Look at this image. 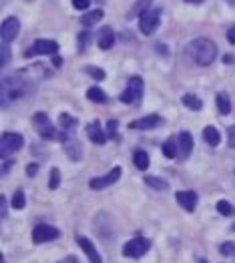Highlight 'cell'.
<instances>
[{"label": "cell", "instance_id": "cell-14", "mask_svg": "<svg viewBox=\"0 0 235 263\" xmlns=\"http://www.w3.org/2000/svg\"><path fill=\"white\" fill-rule=\"evenodd\" d=\"M163 123V119L159 115H149V117H143L139 121H133L129 125V129H141V131H149V129H155Z\"/></svg>", "mask_w": 235, "mask_h": 263}, {"label": "cell", "instance_id": "cell-12", "mask_svg": "<svg viewBox=\"0 0 235 263\" xmlns=\"http://www.w3.org/2000/svg\"><path fill=\"white\" fill-rule=\"evenodd\" d=\"M175 199H177V203H179L185 211H189V213H193L195 207H197V193H195V191H177V193H175Z\"/></svg>", "mask_w": 235, "mask_h": 263}, {"label": "cell", "instance_id": "cell-7", "mask_svg": "<svg viewBox=\"0 0 235 263\" xmlns=\"http://www.w3.org/2000/svg\"><path fill=\"white\" fill-rule=\"evenodd\" d=\"M57 52H59V42L46 40V38H38V40H34L33 48H29L24 52V57L27 59H31L34 55H50V57H55Z\"/></svg>", "mask_w": 235, "mask_h": 263}, {"label": "cell", "instance_id": "cell-23", "mask_svg": "<svg viewBox=\"0 0 235 263\" xmlns=\"http://www.w3.org/2000/svg\"><path fill=\"white\" fill-rule=\"evenodd\" d=\"M87 99L93 100V102H97V104H105V102L109 100L101 87H91V89L87 91Z\"/></svg>", "mask_w": 235, "mask_h": 263}, {"label": "cell", "instance_id": "cell-18", "mask_svg": "<svg viewBox=\"0 0 235 263\" xmlns=\"http://www.w3.org/2000/svg\"><path fill=\"white\" fill-rule=\"evenodd\" d=\"M113 44H115V33H113V29L102 27L101 31H99V48L101 50H109V48H113Z\"/></svg>", "mask_w": 235, "mask_h": 263}, {"label": "cell", "instance_id": "cell-3", "mask_svg": "<svg viewBox=\"0 0 235 263\" xmlns=\"http://www.w3.org/2000/svg\"><path fill=\"white\" fill-rule=\"evenodd\" d=\"M29 81H22L18 74L16 76H8L2 81V104L6 107L10 100H16L24 95H29Z\"/></svg>", "mask_w": 235, "mask_h": 263}, {"label": "cell", "instance_id": "cell-13", "mask_svg": "<svg viewBox=\"0 0 235 263\" xmlns=\"http://www.w3.org/2000/svg\"><path fill=\"white\" fill-rule=\"evenodd\" d=\"M76 243H79V247L87 253V257H89V261L91 263H102L101 255H99V251L95 249V245L87 239V237H83V235H76Z\"/></svg>", "mask_w": 235, "mask_h": 263}, {"label": "cell", "instance_id": "cell-29", "mask_svg": "<svg viewBox=\"0 0 235 263\" xmlns=\"http://www.w3.org/2000/svg\"><path fill=\"white\" fill-rule=\"evenodd\" d=\"M217 211H219L221 215H225V217H231L235 213V207L231 203H227V201H219V203H217Z\"/></svg>", "mask_w": 235, "mask_h": 263}, {"label": "cell", "instance_id": "cell-26", "mask_svg": "<svg viewBox=\"0 0 235 263\" xmlns=\"http://www.w3.org/2000/svg\"><path fill=\"white\" fill-rule=\"evenodd\" d=\"M183 104L187 107V109H191V111H201L203 109V102H201V99L199 97H195V95H183Z\"/></svg>", "mask_w": 235, "mask_h": 263}, {"label": "cell", "instance_id": "cell-40", "mask_svg": "<svg viewBox=\"0 0 235 263\" xmlns=\"http://www.w3.org/2000/svg\"><path fill=\"white\" fill-rule=\"evenodd\" d=\"M227 40H229V44H235V27L227 31Z\"/></svg>", "mask_w": 235, "mask_h": 263}, {"label": "cell", "instance_id": "cell-32", "mask_svg": "<svg viewBox=\"0 0 235 263\" xmlns=\"http://www.w3.org/2000/svg\"><path fill=\"white\" fill-rule=\"evenodd\" d=\"M59 185H61V171H59V169H50L48 187H50V189H59Z\"/></svg>", "mask_w": 235, "mask_h": 263}, {"label": "cell", "instance_id": "cell-17", "mask_svg": "<svg viewBox=\"0 0 235 263\" xmlns=\"http://www.w3.org/2000/svg\"><path fill=\"white\" fill-rule=\"evenodd\" d=\"M65 145V151H67V155H68V159H72V161H79L81 157H83V145L70 135L67 141L63 143Z\"/></svg>", "mask_w": 235, "mask_h": 263}, {"label": "cell", "instance_id": "cell-24", "mask_svg": "<svg viewBox=\"0 0 235 263\" xmlns=\"http://www.w3.org/2000/svg\"><path fill=\"white\" fill-rule=\"evenodd\" d=\"M133 163L139 171H147V169H149V155H147L145 151H141V149H139V151H135Z\"/></svg>", "mask_w": 235, "mask_h": 263}, {"label": "cell", "instance_id": "cell-45", "mask_svg": "<svg viewBox=\"0 0 235 263\" xmlns=\"http://www.w3.org/2000/svg\"><path fill=\"white\" fill-rule=\"evenodd\" d=\"M197 263H207V259H203V257H197Z\"/></svg>", "mask_w": 235, "mask_h": 263}, {"label": "cell", "instance_id": "cell-22", "mask_svg": "<svg viewBox=\"0 0 235 263\" xmlns=\"http://www.w3.org/2000/svg\"><path fill=\"white\" fill-rule=\"evenodd\" d=\"M59 125H61V129L65 133H68V135H72V129L79 125V121L74 119V117H70V115H67V113H61L59 115Z\"/></svg>", "mask_w": 235, "mask_h": 263}, {"label": "cell", "instance_id": "cell-5", "mask_svg": "<svg viewBox=\"0 0 235 263\" xmlns=\"http://www.w3.org/2000/svg\"><path fill=\"white\" fill-rule=\"evenodd\" d=\"M24 145V137L18 133H2V141H0V155L8 157L10 153L22 149Z\"/></svg>", "mask_w": 235, "mask_h": 263}, {"label": "cell", "instance_id": "cell-38", "mask_svg": "<svg viewBox=\"0 0 235 263\" xmlns=\"http://www.w3.org/2000/svg\"><path fill=\"white\" fill-rule=\"evenodd\" d=\"M227 141H229V147L235 149V125L229 127V131H227Z\"/></svg>", "mask_w": 235, "mask_h": 263}, {"label": "cell", "instance_id": "cell-35", "mask_svg": "<svg viewBox=\"0 0 235 263\" xmlns=\"http://www.w3.org/2000/svg\"><path fill=\"white\" fill-rule=\"evenodd\" d=\"M117 127H119V123H117V121H109V125H107V135H109V137L119 139V137H117Z\"/></svg>", "mask_w": 235, "mask_h": 263}, {"label": "cell", "instance_id": "cell-36", "mask_svg": "<svg viewBox=\"0 0 235 263\" xmlns=\"http://www.w3.org/2000/svg\"><path fill=\"white\" fill-rule=\"evenodd\" d=\"M89 4H91V0H72V6L76 10H85V8H89Z\"/></svg>", "mask_w": 235, "mask_h": 263}, {"label": "cell", "instance_id": "cell-4", "mask_svg": "<svg viewBox=\"0 0 235 263\" xmlns=\"http://www.w3.org/2000/svg\"><path fill=\"white\" fill-rule=\"evenodd\" d=\"M149 249H151V241H149V239H145V237H135V239L129 241V243H125L123 255H125V257L139 259V257H143Z\"/></svg>", "mask_w": 235, "mask_h": 263}, {"label": "cell", "instance_id": "cell-43", "mask_svg": "<svg viewBox=\"0 0 235 263\" xmlns=\"http://www.w3.org/2000/svg\"><path fill=\"white\" fill-rule=\"evenodd\" d=\"M10 165H12V163H8V161H4V165H2V173H6V171L10 169Z\"/></svg>", "mask_w": 235, "mask_h": 263}, {"label": "cell", "instance_id": "cell-41", "mask_svg": "<svg viewBox=\"0 0 235 263\" xmlns=\"http://www.w3.org/2000/svg\"><path fill=\"white\" fill-rule=\"evenodd\" d=\"M0 211H2V217H6V197L4 195L0 197Z\"/></svg>", "mask_w": 235, "mask_h": 263}, {"label": "cell", "instance_id": "cell-34", "mask_svg": "<svg viewBox=\"0 0 235 263\" xmlns=\"http://www.w3.org/2000/svg\"><path fill=\"white\" fill-rule=\"evenodd\" d=\"M2 59H0V65L6 66L8 65V61H10V50H8V44H2Z\"/></svg>", "mask_w": 235, "mask_h": 263}, {"label": "cell", "instance_id": "cell-11", "mask_svg": "<svg viewBox=\"0 0 235 263\" xmlns=\"http://www.w3.org/2000/svg\"><path fill=\"white\" fill-rule=\"evenodd\" d=\"M61 235V231L53 225H36L33 229V241L34 243H46V241H55Z\"/></svg>", "mask_w": 235, "mask_h": 263}, {"label": "cell", "instance_id": "cell-25", "mask_svg": "<svg viewBox=\"0 0 235 263\" xmlns=\"http://www.w3.org/2000/svg\"><path fill=\"white\" fill-rule=\"evenodd\" d=\"M217 109L221 111V115H229L231 113V102H229V95L227 93H217Z\"/></svg>", "mask_w": 235, "mask_h": 263}, {"label": "cell", "instance_id": "cell-39", "mask_svg": "<svg viewBox=\"0 0 235 263\" xmlns=\"http://www.w3.org/2000/svg\"><path fill=\"white\" fill-rule=\"evenodd\" d=\"M36 169H38V165H36V163L29 165V167H27V175H31V177H34V175H36Z\"/></svg>", "mask_w": 235, "mask_h": 263}, {"label": "cell", "instance_id": "cell-33", "mask_svg": "<svg viewBox=\"0 0 235 263\" xmlns=\"http://www.w3.org/2000/svg\"><path fill=\"white\" fill-rule=\"evenodd\" d=\"M219 253H221V255H225V257L235 255V243H233V241H227V243L219 245Z\"/></svg>", "mask_w": 235, "mask_h": 263}, {"label": "cell", "instance_id": "cell-20", "mask_svg": "<svg viewBox=\"0 0 235 263\" xmlns=\"http://www.w3.org/2000/svg\"><path fill=\"white\" fill-rule=\"evenodd\" d=\"M102 16H105V12H102L101 8H97V10H91V12H87L83 18H81V22H83V27H95L99 20H102Z\"/></svg>", "mask_w": 235, "mask_h": 263}, {"label": "cell", "instance_id": "cell-6", "mask_svg": "<svg viewBox=\"0 0 235 263\" xmlns=\"http://www.w3.org/2000/svg\"><path fill=\"white\" fill-rule=\"evenodd\" d=\"M141 97H143V78H141V76H131L127 89H125L123 95H121V102H125V104H135L137 100H141Z\"/></svg>", "mask_w": 235, "mask_h": 263}, {"label": "cell", "instance_id": "cell-9", "mask_svg": "<svg viewBox=\"0 0 235 263\" xmlns=\"http://www.w3.org/2000/svg\"><path fill=\"white\" fill-rule=\"evenodd\" d=\"M159 12H155V10H147V12H143L141 16H139V31L145 34V36H149V34H153L157 29H159Z\"/></svg>", "mask_w": 235, "mask_h": 263}, {"label": "cell", "instance_id": "cell-28", "mask_svg": "<svg viewBox=\"0 0 235 263\" xmlns=\"http://www.w3.org/2000/svg\"><path fill=\"white\" fill-rule=\"evenodd\" d=\"M145 183H147L149 187H153V189H159V191H167V187H169L163 179H157V177H147Z\"/></svg>", "mask_w": 235, "mask_h": 263}, {"label": "cell", "instance_id": "cell-30", "mask_svg": "<svg viewBox=\"0 0 235 263\" xmlns=\"http://www.w3.org/2000/svg\"><path fill=\"white\" fill-rule=\"evenodd\" d=\"M151 2H153V0H139V2H135V8H133V12H131V14H137V16H141L143 12H147V10H149Z\"/></svg>", "mask_w": 235, "mask_h": 263}, {"label": "cell", "instance_id": "cell-21", "mask_svg": "<svg viewBox=\"0 0 235 263\" xmlns=\"http://www.w3.org/2000/svg\"><path fill=\"white\" fill-rule=\"evenodd\" d=\"M163 155H165L167 159H175V157H179V143H177L173 137H169L167 141L163 143Z\"/></svg>", "mask_w": 235, "mask_h": 263}, {"label": "cell", "instance_id": "cell-46", "mask_svg": "<svg viewBox=\"0 0 235 263\" xmlns=\"http://www.w3.org/2000/svg\"><path fill=\"white\" fill-rule=\"evenodd\" d=\"M231 229H233V231H235V223H233V225H231Z\"/></svg>", "mask_w": 235, "mask_h": 263}, {"label": "cell", "instance_id": "cell-42", "mask_svg": "<svg viewBox=\"0 0 235 263\" xmlns=\"http://www.w3.org/2000/svg\"><path fill=\"white\" fill-rule=\"evenodd\" d=\"M53 66H63V59H61L59 55L53 57Z\"/></svg>", "mask_w": 235, "mask_h": 263}, {"label": "cell", "instance_id": "cell-44", "mask_svg": "<svg viewBox=\"0 0 235 263\" xmlns=\"http://www.w3.org/2000/svg\"><path fill=\"white\" fill-rule=\"evenodd\" d=\"M185 2H189V4H199V2H203V0H185Z\"/></svg>", "mask_w": 235, "mask_h": 263}, {"label": "cell", "instance_id": "cell-15", "mask_svg": "<svg viewBox=\"0 0 235 263\" xmlns=\"http://www.w3.org/2000/svg\"><path fill=\"white\" fill-rule=\"evenodd\" d=\"M177 143H179V157L181 159H187L191 155V151H193V137H191V133L187 131L179 133Z\"/></svg>", "mask_w": 235, "mask_h": 263}, {"label": "cell", "instance_id": "cell-19", "mask_svg": "<svg viewBox=\"0 0 235 263\" xmlns=\"http://www.w3.org/2000/svg\"><path fill=\"white\" fill-rule=\"evenodd\" d=\"M203 141L209 145V147H217L221 143V135L215 127H205L203 129Z\"/></svg>", "mask_w": 235, "mask_h": 263}, {"label": "cell", "instance_id": "cell-27", "mask_svg": "<svg viewBox=\"0 0 235 263\" xmlns=\"http://www.w3.org/2000/svg\"><path fill=\"white\" fill-rule=\"evenodd\" d=\"M10 205H12V209H24V205H27V197H24V191H22V189H18V191L12 195Z\"/></svg>", "mask_w": 235, "mask_h": 263}, {"label": "cell", "instance_id": "cell-47", "mask_svg": "<svg viewBox=\"0 0 235 263\" xmlns=\"http://www.w3.org/2000/svg\"><path fill=\"white\" fill-rule=\"evenodd\" d=\"M0 263H2V261H0Z\"/></svg>", "mask_w": 235, "mask_h": 263}, {"label": "cell", "instance_id": "cell-16", "mask_svg": "<svg viewBox=\"0 0 235 263\" xmlns=\"http://www.w3.org/2000/svg\"><path fill=\"white\" fill-rule=\"evenodd\" d=\"M87 135H89V139L95 145H105L107 143V133L101 129V123L99 121H93V123L87 125Z\"/></svg>", "mask_w": 235, "mask_h": 263}, {"label": "cell", "instance_id": "cell-37", "mask_svg": "<svg viewBox=\"0 0 235 263\" xmlns=\"http://www.w3.org/2000/svg\"><path fill=\"white\" fill-rule=\"evenodd\" d=\"M89 38H91V34H89V33H83L81 36H79V44H81V50H85V46H87Z\"/></svg>", "mask_w": 235, "mask_h": 263}, {"label": "cell", "instance_id": "cell-31", "mask_svg": "<svg viewBox=\"0 0 235 263\" xmlns=\"http://www.w3.org/2000/svg\"><path fill=\"white\" fill-rule=\"evenodd\" d=\"M85 70H87V74H91L95 81H105V70L99 68V66H85Z\"/></svg>", "mask_w": 235, "mask_h": 263}, {"label": "cell", "instance_id": "cell-1", "mask_svg": "<svg viewBox=\"0 0 235 263\" xmlns=\"http://www.w3.org/2000/svg\"><path fill=\"white\" fill-rule=\"evenodd\" d=\"M217 44L209 38H195L189 42L187 46V55L189 59L199 66H209L215 59H217Z\"/></svg>", "mask_w": 235, "mask_h": 263}, {"label": "cell", "instance_id": "cell-8", "mask_svg": "<svg viewBox=\"0 0 235 263\" xmlns=\"http://www.w3.org/2000/svg\"><path fill=\"white\" fill-rule=\"evenodd\" d=\"M20 33V20L16 16H8L2 20V29H0V36H2V44H10Z\"/></svg>", "mask_w": 235, "mask_h": 263}, {"label": "cell", "instance_id": "cell-2", "mask_svg": "<svg viewBox=\"0 0 235 263\" xmlns=\"http://www.w3.org/2000/svg\"><path fill=\"white\" fill-rule=\"evenodd\" d=\"M33 123H34V129L38 131V135L42 137V139H46V141H61V143H65L68 137V133H65L63 129L59 131L53 123H50V119L46 117V113H36L33 117Z\"/></svg>", "mask_w": 235, "mask_h": 263}, {"label": "cell", "instance_id": "cell-10", "mask_svg": "<svg viewBox=\"0 0 235 263\" xmlns=\"http://www.w3.org/2000/svg\"><path fill=\"white\" fill-rule=\"evenodd\" d=\"M121 175H123L121 167H113L105 177H95V179H91V181H89V187H91V189H95V191H101V189H105V187H109V185L117 183V181L121 179Z\"/></svg>", "mask_w": 235, "mask_h": 263}]
</instances>
